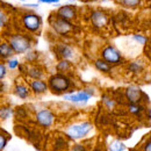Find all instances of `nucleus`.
<instances>
[{
    "label": "nucleus",
    "mask_w": 151,
    "mask_h": 151,
    "mask_svg": "<svg viewBox=\"0 0 151 151\" xmlns=\"http://www.w3.org/2000/svg\"><path fill=\"white\" fill-rule=\"evenodd\" d=\"M17 23L19 26L18 32L27 33L32 36L40 35V33L43 28L42 17L33 9H24V11L20 12Z\"/></svg>",
    "instance_id": "nucleus-1"
},
{
    "label": "nucleus",
    "mask_w": 151,
    "mask_h": 151,
    "mask_svg": "<svg viewBox=\"0 0 151 151\" xmlns=\"http://www.w3.org/2000/svg\"><path fill=\"white\" fill-rule=\"evenodd\" d=\"M48 86H49V92L54 95H62L68 93L71 90L76 88L75 79L71 75L68 73H60L55 72L47 77Z\"/></svg>",
    "instance_id": "nucleus-2"
},
{
    "label": "nucleus",
    "mask_w": 151,
    "mask_h": 151,
    "mask_svg": "<svg viewBox=\"0 0 151 151\" xmlns=\"http://www.w3.org/2000/svg\"><path fill=\"white\" fill-rule=\"evenodd\" d=\"M94 132V124L90 120H79L69 123L64 128V135L69 141L80 142L86 139Z\"/></svg>",
    "instance_id": "nucleus-3"
},
{
    "label": "nucleus",
    "mask_w": 151,
    "mask_h": 151,
    "mask_svg": "<svg viewBox=\"0 0 151 151\" xmlns=\"http://www.w3.org/2000/svg\"><path fill=\"white\" fill-rule=\"evenodd\" d=\"M5 38L8 41L17 56H23L28 50L33 49L35 44L34 36L23 32H12Z\"/></svg>",
    "instance_id": "nucleus-4"
},
{
    "label": "nucleus",
    "mask_w": 151,
    "mask_h": 151,
    "mask_svg": "<svg viewBox=\"0 0 151 151\" xmlns=\"http://www.w3.org/2000/svg\"><path fill=\"white\" fill-rule=\"evenodd\" d=\"M49 28L52 34H55L59 38H68L71 37L76 33L77 24L75 22L64 20L62 18H58L55 13H51L48 18Z\"/></svg>",
    "instance_id": "nucleus-5"
},
{
    "label": "nucleus",
    "mask_w": 151,
    "mask_h": 151,
    "mask_svg": "<svg viewBox=\"0 0 151 151\" xmlns=\"http://www.w3.org/2000/svg\"><path fill=\"white\" fill-rule=\"evenodd\" d=\"M98 93L94 86H86L80 90H71L68 93L62 95L63 100L65 102L72 104V105H87Z\"/></svg>",
    "instance_id": "nucleus-6"
},
{
    "label": "nucleus",
    "mask_w": 151,
    "mask_h": 151,
    "mask_svg": "<svg viewBox=\"0 0 151 151\" xmlns=\"http://www.w3.org/2000/svg\"><path fill=\"white\" fill-rule=\"evenodd\" d=\"M99 57L105 59L107 63L113 65L114 68L122 66L126 63V58L123 56V54L121 52V50L117 47H115L114 44H112V43H105L100 48Z\"/></svg>",
    "instance_id": "nucleus-7"
},
{
    "label": "nucleus",
    "mask_w": 151,
    "mask_h": 151,
    "mask_svg": "<svg viewBox=\"0 0 151 151\" xmlns=\"http://www.w3.org/2000/svg\"><path fill=\"white\" fill-rule=\"evenodd\" d=\"M54 52L57 59H68L76 64L79 60V51L75 44L65 41H57L54 45Z\"/></svg>",
    "instance_id": "nucleus-8"
},
{
    "label": "nucleus",
    "mask_w": 151,
    "mask_h": 151,
    "mask_svg": "<svg viewBox=\"0 0 151 151\" xmlns=\"http://www.w3.org/2000/svg\"><path fill=\"white\" fill-rule=\"evenodd\" d=\"M88 22L95 32H102L111 24V17L107 11L102 8H94L88 13Z\"/></svg>",
    "instance_id": "nucleus-9"
},
{
    "label": "nucleus",
    "mask_w": 151,
    "mask_h": 151,
    "mask_svg": "<svg viewBox=\"0 0 151 151\" xmlns=\"http://www.w3.org/2000/svg\"><path fill=\"white\" fill-rule=\"evenodd\" d=\"M34 120L35 123L42 129H50L55 126L57 120V115L54 109L49 107H41L36 109L34 113Z\"/></svg>",
    "instance_id": "nucleus-10"
},
{
    "label": "nucleus",
    "mask_w": 151,
    "mask_h": 151,
    "mask_svg": "<svg viewBox=\"0 0 151 151\" xmlns=\"http://www.w3.org/2000/svg\"><path fill=\"white\" fill-rule=\"evenodd\" d=\"M54 13L58 18H62L75 23L80 18V8L75 4H69V2L65 5H60Z\"/></svg>",
    "instance_id": "nucleus-11"
},
{
    "label": "nucleus",
    "mask_w": 151,
    "mask_h": 151,
    "mask_svg": "<svg viewBox=\"0 0 151 151\" xmlns=\"http://www.w3.org/2000/svg\"><path fill=\"white\" fill-rule=\"evenodd\" d=\"M123 98L127 102H138V104H143L145 98H148V95L144 94L143 90L136 85V84H130L128 86L124 87L123 90Z\"/></svg>",
    "instance_id": "nucleus-12"
},
{
    "label": "nucleus",
    "mask_w": 151,
    "mask_h": 151,
    "mask_svg": "<svg viewBox=\"0 0 151 151\" xmlns=\"http://www.w3.org/2000/svg\"><path fill=\"white\" fill-rule=\"evenodd\" d=\"M24 77L27 78V80L30 79H47L48 73L45 68L40 64V63H34V64H27V70Z\"/></svg>",
    "instance_id": "nucleus-13"
},
{
    "label": "nucleus",
    "mask_w": 151,
    "mask_h": 151,
    "mask_svg": "<svg viewBox=\"0 0 151 151\" xmlns=\"http://www.w3.org/2000/svg\"><path fill=\"white\" fill-rule=\"evenodd\" d=\"M28 85H29L32 95L34 96H41L49 92L47 79H30L28 80Z\"/></svg>",
    "instance_id": "nucleus-14"
},
{
    "label": "nucleus",
    "mask_w": 151,
    "mask_h": 151,
    "mask_svg": "<svg viewBox=\"0 0 151 151\" xmlns=\"http://www.w3.org/2000/svg\"><path fill=\"white\" fill-rule=\"evenodd\" d=\"M126 71L132 76H141L145 72L147 64L142 58H135L124 63Z\"/></svg>",
    "instance_id": "nucleus-15"
},
{
    "label": "nucleus",
    "mask_w": 151,
    "mask_h": 151,
    "mask_svg": "<svg viewBox=\"0 0 151 151\" xmlns=\"http://www.w3.org/2000/svg\"><path fill=\"white\" fill-rule=\"evenodd\" d=\"M13 94L15 95L20 100H28L32 96V92L28 85V81L23 80H18L13 85Z\"/></svg>",
    "instance_id": "nucleus-16"
},
{
    "label": "nucleus",
    "mask_w": 151,
    "mask_h": 151,
    "mask_svg": "<svg viewBox=\"0 0 151 151\" xmlns=\"http://www.w3.org/2000/svg\"><path fill=\"white\" fill-rule=\"evenodd\" d=\"M92 64H93L94 69L98 71V72L104 73V75H111V73L114 71L113 65H111L109 63H107V62H106L105 59H102L101 57H96V58H94L93 62H92Z\"/></svg>",
    "instance_id": "nucleus-17"
},
{
    "label": "nucleus",
    "mask_w": 151,
    "mask_h": 151,
    "mask_svg": "<svg viewBox=\"0 0 151 151\" xmlns=\"http://www.w3.org/2000/svg\"><path fill=\"white\" fill-rule=\"evenodd\" d=\"M73 69H75V64L68 59H57L56 64H55L56 72H60V73L71 75Z\"/></svg>",
    "instance_id": "nucleus-18"
},
{
    "label": "nucleus",
    "mask_w": 151,
    "mask_h": 151,
    "mask_svg": "<svg viewBox=\"0 0 151 151\" xmlns=\"http://www.w3.org/2000/svg\"><path fill=\"white\" fill-rule=\"evenodd\" d=\"M14 55L15 54H14L11 44L8 43V41L6 38L1 40L0 41V60H4L5 62L6 59H8L9 57L14 56Z\"/></svg>",
    "instance_id": "nucleus-19"
},
{
    "label": "nucleus",
    "mask_w": 151,
    "mask_h": 151,
    "mask_svg": "<svg viewBox=\"0 0 151 151\" xmlns=\"http://www.w3.org/2000/svg\"><path fill=\"white\" fill-rule=\"evenodd\" d=\"M127 112L132 116L141 117L143 114L145 113V106L143 104H138V102H135V104L127 102Z\"/></svg>",
    "instance_id": "nucleus-20"
},
{
    "label": "nucleus",
    "mask_w": 151,
    "mask_h": 151,
    "mask_svg": "<svg viewBox=\"0 0 151 151\" xmlns=\"http://www.w3.org/2000/svg\"><path fill=\"white\" fill-rule=\"evenodd\" d=\"M100 101H101V105L104 106V108L105 109H107V111H114L115 108H116V106H117V101H116V99L113 98L112 95L107 94V93H104V94H101L100 96Z\"/></svg>",
    "instance_id": "nucleus-21"
},
{
    "label": "nucleus",
    "mask_w": 151,
    "mask_h": 151,
    "mask_svg": "<svg viewBox=\"0 0 151 151\" xmlns=\"http://www.w3.org/2000/svg\"><path fill=\"white\" fill-rule=\"evenodd\" d=\"M13 116H15V109L11 105L0 106V121H8Z\"/></svg>",
    "instance_id": "nucleus-22"
},
{
    "label": "nucleus",
    "mask_w": 151,
    "mask_h": 151,
    "mask_svg": "<svg viewBox=\"0 0 151 151\" xmlns=\"http://www.w3.org/2000/svg\"><path fill=\"white\" fill-rule=\"evenodd\" d=\"M41 58V54L38 52L36 49H30L28 50L24 55H23V62L27 64H34V63H38Z\"/></svg>",
    "instance_id": "nucleus-23"
},
{
    "label": "nucleus",
    "mask_w": 151,
    "mask_h": 151,
    "mask_svg": "<svg viewBox=\"0 0 151 151\" xmlns=\"http://www.w3.org/2000/svg\"><path fill=\"white\" fill-rule=\"evenodd\" d=\"M115 2L126 9H136L141 6L142 0H115Z\"/></svg>",
    "instance_id": "nucleus-24"
},
{
    "label": "nucleus",
    "mask_w": 151,
    "mask_h": 151,
    "mask_svg": "<svg viewBox=\"0 0 151 151\" xmlns=\"http://www.w3.org/2000/svg\"><path fill=\"white\" fill-rule=\"evenodd\" d=\"M5 64H6V66H7L9 72H14V71H18L21 62H20L19 57L17 56V55H14V56L9 57L8 59H6Z\"/></svg>",
    "instance_id": "nucleus-25"
},
{
    "label": "nucleus",
    "mask_w": 151,
    "mask_h": 151,
    "mask_svg": "<svg viewBox=\"0 0 151 151\" xmlns=\"http://www.w3.org/2000/svg\"><path fill=\"white\" fill-rule=\"evenodd\" d=\"M11 24V14L8 11L0 7V29H6Z\"/></svg>",
    "instance_id": "nucleus-26"
},
{
    "label": "nucleus",
    "mask_w": 151,
    "mask_h": 151,
    "mask_svg": "<svg viewBox=\"0 0 151 151\" xmlns=\"http://www.w3.org/2000/svg\"><path fill=\"white\" fill-rule=\"evenodd\" d=\"M107 151H129V150H128L127 145L122 141H120V139H113L108 144Z\"/></svg>",
    "instance_id": "nucleus-27"
},
{
    "label": "nucleus",
    "mask_w": 151,
    "mask_h": 151,
    "mask_svg": "<svg viewBox=\"0 0 151 151\" xmlns=\"http://www.w3.org/2000/svg\"><path fill=\"white\" fill-rule=\"evenodd\" d=\"M132 40L138 45H145L149 42V37L142 33H134L132 35Z\"/></svg>",
    "instance_id": "nucleus-28"
},
{
    "label": "nucleus",
    "mask_w": 151,
    "mask_h": 151,
    "mask_svg": "<svg viewBox=\"0 0 151 151\" xmlns=\"http://www.w3.org/2000/svg\"><path fill=\"white\" fill-rule=\"evenodd\" d=\"M11 139V136L4 130H0V151H4L6 149L8 142Z\"/></svg>",
    "instance_id": "nucleus-29"
},
{
    "label": "nucleus",
    "mask_w": 151,
    "mask_h": 151,
    "mask_svg": "<svg viewBox=\"0 0 151 151\" xmlns=\"http://www.w3.org/2000/svg\"><path fill=\"white\" fill-rule=\"evenodd\" d=\"M68 151H88V149L87 145L80 141V142H75L71 147H69Z\"/></svg>",
    "instance_id": "nucleus-30"
},
{
    "label": "nucleus",
    "mask_w": 151,
    "mask_h": 151,
    "mask_svg": "<svg viewBox=\"0 0 151 151\" xmlns=\"http://www.w3.org/2000/svg\"><path fill=\"white\" fill-rule=\"evenodd\" d=\"M8 72H9V71H8V69H7L6 64H5V62H4V60H0V81L5 80V79L7 78Z\"/></svg>",
    "instance_id": "nucleus-31"
},
{
    "label": "nucleus",
    "mask_w": 151,
    "mask_h": 151,
    "mask_svg": "<svg viewBox=\"0 0 151 151\" xmlns=\"http://www.w3.org/2000/svg\"><path fill=\"white\" fill-rule=\"evenodd\" d=\"M141 151H151V134L143 141L141 145Z\"/></svg>",
    "instance_id": "nucleus-32"
},
{
    "label": "nucleus",
    "mask_w": 151,
    "mask_h": 151,
    "mask_svg": "<svg viewBox=\"0 0 151 151\" xmlns=\"http://www.w3.org/2000/svg\"><path fill=\"white\" fill-rule=\"evenodd\" d=\"M22 7L24 9H33V11H35V9H37L38 7H40V4L38 2H23Z\"/></svg>",
    "instance_id": "nucleus-33"
},
{
    "label": "nucleus",
    "mask_w": 151,
    "mask_h": 151,
    "mask_svg": "<svg viewBox=\"0 0 151 151\" xmlns=\"http://www.w3.org/2000/svg\"><path fill=\"white\" fill-rule=\"evenodd\" d=\"M37 2L41 5H58L59 4V0H37Z\"/></svg>",
    "instance_id": "nucleus-34"
},
{
    "label": "nucleus",
    "mask_w": 151,
    "mask_h": 151,
    "mask_svg": "<svg viewBox=\"0 0 151 151\" xmlns=\"http://www.w3.org/2000/svg\"><path fill=\"white\" fill-rule=\"evenodd\" d=\"M78 2H80V4H85V5H87V4H93L95 1H98V0H77Z\"/></svg>",
    "instance_id": "nucleus-35"
},
{
    "label": "nucleus",
    "mask_w": 151,
    "mask_h": 151,
    "mask_svg": "<svg viewBox=\"0 0 151 151\" xmlns=\"http://www.w3.org/2000/svg\"><path fill=\"white\" fill-rule=\"evenodd\" d=\"M68 2H69V4H75V2H77V0H69Z\"/></svg>",
    "instance_id": "nucleus-36"
},
{
    "label": "nucleus",
    "mask_w": 151,
    "mask_h": 151,
    "mask_svg": "<svg viewBox=\"0 0 151 151\" xmlns=\"http://www.w3.org/2000/svg\"><path fill=\"white\" fill-rule=\"evenodd\" d=\"M14 1H18V2H21V4H23V2H26V0H14Z\"/></svg>",
    "instance_id": "nucleus-37"
},
{
    "label": "nucleus",
    "mask_w": 151,
    "mask_h": 151,
    "mask_svg": "<svg viewBox=\"0 0 151 151\" xmlns=\"http://www.w3.org/2000/svg\"><path fill=\"white\" fill-rule=\"evenodd\" d=\"M98 1H100V2H107L108 0H98Z\"/></svg>",
    "instance_id": "nucleus-38"
}]
</instances>
